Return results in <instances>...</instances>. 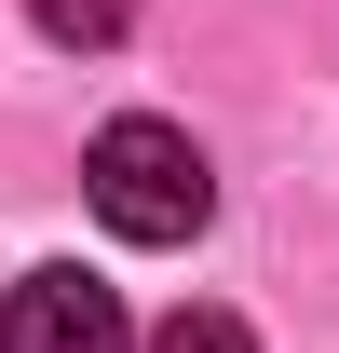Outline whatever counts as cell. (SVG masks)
I'll return each instance as SVG.
<instances>
[{"label": "cell", "instance_id": "cell-1", "mask_svg": "<svg viewBox=\"0 0 339 353\" xmlns=\"http://www.w3.org/2000/svg\"><path fill=\"white\" fill-rule=\"evenodd\" d=\"M82 190H95V218L123 231V245H190V231L217 218L204 150H190L176 123H150V109H136V123H109V136L82 150Z\"/></svg>", "mask_w": 339, "mask_h": 353}, {"label": "cell", "instance_id": "cell-2", "mask_svg": "<svg viewBox=\"0 0 339 353\" xmlns=\"http://www.w3.org/2000/svg\"><path fill=\"white\" fill-rule=\"evenodd\" d=\"M0 353H136V326L95 272H28L0 299Z\"/></svg>", "mask_w": 339, "mask_h": 353}, {"label": "cell", "instance_id": "cell-3", "mask_svg": "<svg viewBox=\"0 0 339 353\" xmlns=\"http://www.w3.org/2000/svg\"><path fill=\"white\" fill-rule=\"evenodd\" d=\"M28 28H41V41H68V54H109L136 28V0H28Z\"/></svg>", "mask_w": 339, "mask_h": 353}, {"label": "cell", "instance_id": "cell-4", "mask_svg": "<svg viewBox=\"0 0 339 353\" xmlns=\"http://www.w3.org/2000/svg\"><path fill=\"white\" fill-rule=\"evenodd\" d=\"M136 353H258V340H245V312H217V299H190V312H163V326H150Z\"/></svg>", "mask_w": 339, "mask_h": 353}]
</instances>
